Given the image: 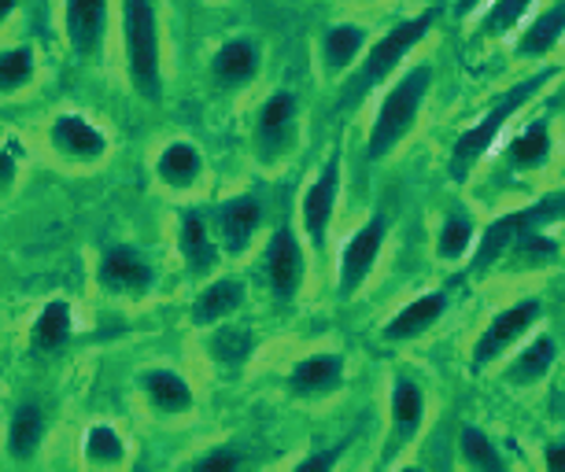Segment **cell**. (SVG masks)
<instances>
[{
    "label": "cell",
    "mask_w": 565,
    "mask_h": 472,
    "mask_svg": "<svg viewBox=\"0 0 565 472\" xmlns=\"http://www.w3.org/2000/svg\"><path fill=\"white\" fill-rule=\"evenodd\" d=\"M137 388H141L148 410L159 414V417H181L196 406V395H193V384L181 377L178 369L170 366H152L137 377Z\"/></svg>",
    "instance_id": "obj_21"
},
{
    "label": "cell",
    "mask_w": 565,
    "mask_h": 472,
    "mask_svg": "<svg viewBox=\"0 0 565 472\" xmlns=\"http://www.w3.org/2000/svg\"><path fill=\"white\" fill-rule=\"evenodd\" d=\"M97 285L108 296L145 299L156 288V270H152V262H148L137 248L115 244V248H108V251L100 255V262H97Z\"/></svg>",
    "instance_id": "obj_13"
},
{
    "label": "cell",
    "mask_w": 565,
    "mask_h": 472,
    "mask_svg": "<svg viewBox=\"0 0 565 472\" xmlns=\"http://www.w3.org/2000/svg\"><path fill=\"white\" fill-rule=\"evenodd\" d=\"M458 454H462L466 469H477V472H507L510 469V461L503 458V450L495 447V439L477 425H462Z\"/></svg>",
    "instance_id": "obj_31"
},
{
    "label": "cell",
    "mask_w": 565,
    "mask_h": 472,
    "mask_svg": "<svg viewBox=\"0 0 565 472\" xmlns=\"http://www.w3.org/2000/svg\"><path fill=\"white\" fill-rule=\"evenodd\" d=\"M565 37V0H554L529 19V26L518 34V56L521 60H547Z\"/></svg>",
    "instance_id": "obj_27"
},
{
    "label": "cell",
    "mask_w": 565,
    "mask_h": 472,
    "mask_svg": "<svg viewBox=\"0 0 565 472\" xmlns=\"http://www.w3.org/2000/svg\"><path fill=\"white\" fill-rule=\"evenodd\" d=\"M200 178H204V152H200V144L185 141V137L167 141L163 152L156 155V181L163 189L189 192L200 185Z\"/></svg>",
    "instance_id": "obj_24"
},
{
    "label": "cell",
    "mask_w": 565,
    "mask_h": 472,
    "mask_svg": "<svg viewBox=\"0 0 565 472\" xmlns=\"http://www.w3.org/2000/svg\"><path fill=\"white\" fill-rule=\"evenodd\" d=\"M543 299L540 296H525V299H514L510 307L495 310L488 318V325L477 332L473 347H469V362L473 369H484V366H495L499 358H507V351H514V343H521L529 336L532 329L543 321Z\"/></svg>",
    "instance_id": "obj_7"
},
{
    "label": "cell",
    "mask_w": 565,
    "mask_h": 472,
    "mask_svg": "<svg viewBox=\"0 0 565 472\" xmlns=\"http://www.w3.org/2000/svg\"><path fill=\"white\" fill-rule=\"evenodd\" d=\"M15 178H19V163H15V155L8 152L4 144H0V192H8L15 185Z\"/></svg>",
    "instance_id": "obj_37"
},
{
    "label": "cell",
    "mask_w": 565,
    "mask_h": 472,
    "mask_svg": "<svg viewBox=\"0 0 565 472\" xmlns=\"http://www.w3.org/2000/svg\"><path fill=\"white\" fill-rule=\"evenodd\" d=\"M540 0H488V12H481V30L488 37H507L536 12Z\"/></svg>",
    "instance_id": "obj_33"
},
{
    "label": "cell",
    "mask_w": 565,
    "mask_h": 472,
    "mask_svg": "<svg viewBox=\"0 0 565 472\" xmlns=\"http://www.w3.org/2000/svg\"><path fill=\"white\" fill-rule=\"evenodd\" d=\"M63 34L78 60L100 56L108 34V0H63Z\"/></svg>",
    "instance_id": "obj_18"
},
{
    "label": "cell",
    "mask_w": 565,
    "mask_h": 472,
    "mask_svg": "<svg viewBox=\"0 0 565 472\" xmlns=\"http://www.w3.org/2000/svg\"><path fill=\"white\" fill-rule=\"evenodd\" d=\"M554 159V130L547 118H536L525 130L514 133V141L507 144V167L514 174H536V170H547Z\"/></svg>",
    "instance_id": "obj_25"
},
{
    "label": "cell",
    "mask_w": 565,
    "mask_h": 472,
    "mask_svg": "<svg viewBox=\"0 0 565 472\" xmlns=\"http://www.w3.org/2000/svg\"><path fill=\"white\" fill-rule=\"evenodd\" d=\"M447 307H451V296H447L444 288H433V292L414 296L407 307H399L396 314L385 321V329H381V340H385V343H411V340H418L429 329H436V321L447 314Z\"/></svg>",
    "instance_id": "obj_20"
},
{
    "label": "cell",
    "mask_w": 565,
    "mask_h": 472,
    "mask_svg": "<svg viewBox=\"0 0 565 472\" xmlns=\"http://www.w3.org/2000/svg\"><path fill=\"white\" fill-rule=\"evenodd\" d=\"M19 12V0H0V26Z\"/></svg>",
    "instance_id": "obj_40"
},
{
    "label": "cell",
    "mask_w": 565,
    "mask_h": 472,
    "mask_svg": "<svg viewBox=\"0 0 565 472\" xmlns=\"http://www.w3.org/2000/svg\"><path fill=\"white\" fill-rule=\"evenodd\" d=\"M300 144V100L292 89H277L259 104L252 126V155L263 170H277Z\"/></svg>",
    "instance_id": "obj_6"
},
{
    "label": "cell",
    "mask_w": 565,
    "mask_h": 472,
    "mask_svg": "<svg viewBox=\"0 0 565 472\" xmlns=\"http://www.w3.org/2000/svg\"><path fill=\"white\" fill-rule=\"evenodd\" d=\"M49 148L71 167H93L108 155V133L93 118L78 111H63L49 126Z\"/></svg>",
    "instance_id": "obj_11"
},
{
    "label": "cell",
    "mask_w": 565,
    "mask_h": 472,
    "mask_svg": "<svg viewBox=\"0 0 565 472\" xmlns=\"http://www.w3.org/2000/svg\"><path fill=\"white\" fill-rule=\"evenodd\" d=\"M436 23H440V8H425L418 15L399 19V23L385 30L377 41L370 37V45L362 49L355 67H351L337 85V111H355V107L366 104V96L377 93L381 85L403 67V60L433 34Z\"/></svg>",
    "instance_id": "obj_1"
},
{
    "label": "cell",
    "mask_w": 565,
    "mask_h": 472,
    "mask_svg": "<svg viewBox=\"0 0 565 472\" xmlns=\"http://www.w3.org/2000/svg\"><path fill=\"white\" fill-rule=\"evenodd\" d=\"M562 144H565V130H562Z\"/></svg>",
    "instance_id": "obj_42"
},
{
    "label": "cell",
    "mask_w": 565,
    "mask_h": 472,
    "mask_svg": "<svg viewBox=\"0 0 565 472\" xmlns=\"http://www.w3.org/2000/svg\"><path fill=\"white\" fill-rule=\"evenodd\" d=\"M543 469L565 472V439H554V443L543 447Z\"/></svg>",
    "instance_id": "obj_38"
},
{
    "label": "cell",
    "mask_w": 565,
    "mask_h": 472,
    "mask_svg": "<svg viewBox=\"0 0 565 472\" xmlns=\"http://www.w3.org/2000/svg\"><path fill=\"white\" fill-rule=\"evenodd\" d=\"M562 74H565V67H554V63H547L543 71H532L529 78L510 85V89L499 96V100L488 107V111L477 118L469 130L458 133L455 144H451V155H447V174H451V181L466 185L469 174L484 163V155L492 152L499 137L507 133V126L514 122V118L525 111V107L536 100L540 93H547L551 85L562 78Z\"/></svg>",
    "instance_id": "obj_2"
},
{
    "label": "cell",
    "mask_w": 565,
    "mask_h": 472,
    "mask_svg": "<svg viewBox=\"0 0 565 472\" xmlns=\"http://www.w3.org/2000/svg\"><path fill=\"white\" fill-rule=\"evenodd\" d=\"M263 277H266V288H270L274 303L289 307L300 299L303 281H307V251H303V236L292 222L277 225L270 233V240H266Z\"/></svg>",
    "instance_id": "obj_8"
},
{
    "label": "cell",
    "mask_w": 565,
    "mask_h": 472,
    "mask_svg": "<svg viewBox=\"0 0 565 472\" xmlns=\"http://www.w3.org/2000/svg\"><path fill=\"white\" fill-rule=\"evenodd\" d=\"M178 255H181V266H185L189 277L204 281V277H215L218 266H222V248L211 233L207 218L200 211H181L178 218Z\"/></svg>",
    "instance_id": "obj_17"
},
{
    "label": "cell",
    "mask_w": 565,
    "mask_h": 472,
    "mask_svg": "<svg viewBox=\"0 0 565 472\" xmlns=\"http://www.w3.org/2000/svg\"><path fill=\"white\" fill-rule=\"evenodd\" d=\"M451 4H455V15L458 19H473V15L484 12L488 0H451Z\"/></svg>",
    "instance_id": "obj_39"
},
{
    "label": "cell",
    "mask_w": 565,
    "mask_h": 472,
    "mask_svg": "<svg viewBox=\"0 0 565 472\" xmlns=\"http://www.w3.org/2000/svg\"><path fill=\"white\" fill-rule=\"evenodd\" d=\"M122 19V56L126 78L141 100H163V45H159V12L156 0H119Z\"/></svg>",
    "instance_id": "obj_4"
},
{
    "label": "cell",
    "mask_w": 565,
    "mask_h": 472,
    "mask_svg": "<svg viewBox=\"0 0 565 472\" xmlns=\"http://www.w3.org/2000/svg\"><path fill=\"white\" fill-rule=\"evenodd\" d=\"M351 4H373V0H351Z\"/></svg>",
    "instance_id": "obj_41"
},
{
    "label": "cell",
    "mask_w": 565,
    "mask_h": 472,
    "mask_svg": "<svg viewBox=\"0 0 565 472\" xmlns=\"http://www.w3.org/2000/svg\"><path fill=\"white\" fill-rule=\"evenodd\" d=\"M74 336V310L67 299H49L38 310V318L30 321V351L34 354H56L71 343Z\"/></svg>",
    "instance_id": "obj_28"
},
{
    "label": "cell",
    "mask_w": 565,
    "mask_h": 472,
    "mask_svg": "<svg viewBox=\"0 0 565 472\" xmlns=\"http://www.w3.org/2000/svg\"><path fill=\"white\" fill-rule=\"evenodd\" d=\"M433 82H436L433 63H418V67L403 71L399 78L388 85L385 96H381V104H377V111H373V122H370V133H366V159L370 163L388 159L414 133L422 107L433 93Z\"/></svg>",
    "instance_id": "obj_3"
},
{
    "label": "cell",
    "mask_w": 565,
    "mask_h": 472,
    "mask_svg": "<svg viewBox=\"0 0 565 472\" xmlns=\"http://www.w3.org/2000/svg\"><path fill=\"white\" fill-rule=\"evenodd\" d=\"M49 436V417L38 403H19L12 417H8V436H4V450L12 461H30L41 450Z\"/></svg>",
    "instance_id": "obj_26"
},
{
    "label": "cell",
    "mask_w": 565,
    "mask_h": 472,
    "mask_svg": "<svg viewBox=\"0 0 565 472\" xmlns=\"http://www.w3.org/2000/svg\"><path fill=\"white\" fill-rule=\"evenodd\" d=\"M340 461V447H329V450H318V454H307L296 461V469L300 472H326V469H333Z\"/></svg>",
    "instance_id": "obj_36"
},
{
    "label": "cell",
    "mask_w": 565,
    "mask_h": 472,
    "mask_svg": "<svg viewBox=\"0 0 565 472\" xmlns=\"http://www.w3.org/2000/svg\"><path fill=\"white\" fill-rule=\"evenodd\" d=\"M207 225H211V233H215L222 255L241 259V255H248L255 236H259V229H263V207H259V200H255V196L241 192V196L222 200L218 207L211 211Z\"/></svg>",
    "instance_id": "obj_12"
},
{
    "label": "cell",
    "mask_w": 565,
    "mask_h": 472,
    "mask_svg": "<svg viewBox=\"0 0 565 472\" xmlns=\"http://www.w3.org/2000/svg\"><path fill=\"white\" fill-rule=\"evenodd\" d=\"M263 71V52L252 37H230L226 45L207 63V78L218 93H244L252 89Z\"/></svg>",
    "instance_id": "obj_16"
},
{
    "label": "cell",
    "mask_w": 565,
    "mask_h": 472,
    "mask_svg": "<svg viewBox=\"0 0 565 472\" xmlns=\"http://www.w3.org/2000/svg\"><path fill=\"white\" fill-rule=\"evenodd\" d=\"M189 469H196V472H237V469H244V458L233 447H211L207 454L189 461Z\"/></svg>",
    "instance_id": "obj_35"
},
{
    "label": "cell",
    "mask_w": 565,
    "mask_h": 472,
    "mask_svg": "<svg viewBox=\"0 0 565 472\" xmlns=\"http://www.w3.org/2000/svg\"><path fill=\"white\" fill-rule=\"evenodd\" d=\"M385 240H388L385 214H370V218L348 236L344 248H340V262H337V296L340 299H351L366 288V281L381 262V251H385Z\"/></svg>",
    "instance_id": "obj_10"
},
{
    "label": "cell",
    "mask_w": 565,
    "mask_h": 472,
    "mask_svg": "<svg viewBox=\"0 0 565 472\" xmlns=\"http://www.w3.org/2000/svg\"><path fill=\"white\" fill-rule=\"evenodd\" d=\"M34 74H38V52L30 45L0 49V96L26 89L34 82Z\"/></svg>",
    "instance_id": "obj_34"
},
{
    "label": "cell",
    "mask_w": 565,
    "mask_h": 472,
    "mask_svg": "<svg viewBox=\"0 0 565 472\" xmlns=\"http://www.w3.org/2000/svg\"><path fill=\"white\" fill-rule=\"evenodd\" d=\"M244 299H248V285H244L241 277H211L196 292L189 318H193V325L211 329V325H218V321H230L244 307Z\"/></svg>",
    "instance_id": "obj_23"
},
{
    "label": "cell",
    "mask_w": 565,
    "mask_h": 472,
    "mask_svg": "<svg viewBox=\"0 0 565 472\" xmlns=\"http://www.w3.org/2000/svg\"><path fill=\"white\" fill-rule=\"evenodd\" d=\"M252 332L248 329H237V325H226V321H218V325H211V336H207V354L215 358V366H230L237 369L244 362L252 358Z\"/></svg>",
    "instance_id": "obj_32"
},
{
    "label": "cell",
    "mask_w": 565,
    "mask_h": 472,
    "mask_svg": "<svg viewBox=\"0 0 565 472\" xmlns=\"http://www.w3.org/2000/svg\"><path fill=\"white\" fill-rule=\"evenodd\" d=\"M340 181H344V155L340 148L318 167V174L300 196V236L311 244L315 251H326L329 229L337 218V203H340Z\"/></svg>",
    "instance_id": "obj_9"
},
{
    "label": "cell",
    "mask_w": 565,
    "mask_h": 472,
    "mask_svg": "<svg viewBox=\"0 0 565 472\" xmlns=\"http://www.w3.org/2000/svg\"><path fill=\"white\" fill-rule=\"evenodd\" d=\"M82 454H85V465L89 469H119V465H126V439L119 428L108 421L89 425L85 428V439H82Z\"/></svg>",
    "instance_id": "obj_30"
},
{
    "label": "cell",
    "mask_w": 565,
    "mask_h": 472,
    "mask_svg": "<svg viewBox=\"0 0 565 472\" xmlns=\"http://www.w3.org/2000/svg\"><path fill=\"white\" fill-rule=\"evenodd\" d=\"M370 45V30L362 23H333L322 30L318 37V63H322V74L329 82L344 78V74L355 67V60L362 56V49Z\"/></svg>",
    "instance_id": "obj_22"
},
{
    "label": "cell",
    "mask_w": 565,
    "mask_h": 472,
    "mask_svg": "<svg viewBox=\"0 0 565 472\" xmlns=\"http://www.w3.org/2000/svg\"><path fill=\"white\" fill-rule=\"evenodd\" d=\"M477 218L469 207H451L444 214L440 229H436V259L444 266H455V262H466L469 251H473V240H477Z\"/></svg>",
    "instance_id": "obj_29"
},
{
    "label": "cell",
    "mask_w": 565,
    "mask_h": 472,
    "mask_svg": "<svg viewBox=\"0 0 565 472\" xmlns=\"http://www.w3.org/2000/svg\"><path fill=\"white\" fill-rule=\"evenodd\" d=\"M554 366H558V340L536 325L518 343V351H514V358L507 362L503 377H507V384H514V388L525 391V388H536V384L547 380Z\"/></svg>",
    "instance_id": "obj_19"
},
{
    "label": "cell",
    "mask_w": 565,
    "mask_h": 472,
    "mask_svg": "<svg viewBox=\"0 0 565 472\" xmlns=\"http://www.w3.org/2000/svg\"><path fill=\"white\" fill-rule=\"evenodd\" d=\"M562 218H565V189L551 192V196H543L536 203H529V207L499 214V218L488 222L484 229H477L473 251H469V259H466L469 277H484L488 270H495L521 236L532 233V229H551V225L562 222Z\"/></svg>",
    "instance_id": "obj_5"
},
{
    "label": "cell",
    "mask_w": 565,
    "mask_h": 472,
    "mask_svg": "<svg viewBox=\"0 0 565 472\" xmlns=\"http://www.w3.org/2000/svg\"><path fill=\"white\" fill-rule=\"evenodd\" d=\"M344 377H348V358L340 351H315L300 358L296 366L289 369V377H285V388H289L296 399H326V395H333L344 388Z\"/></svg>",
    "instance_id": "obj_15"
},
{
    "label": "cell",
    "mask_w": 565,
    "mask_h": 472,
    "mask_svg": "<svg viewBox=\"0 0 565 472\" xmlns=\"http://www.w3.org/2000/svg\"><path fill=\"white\" fill-rule=\"evenodd\" d=\"M425 410H429V399H425L422 384L411 377H396L388 388V458L407 450L414 439H418L422 425H425Z\"/></svg>",
    "instance_id": "obj_14"
}]
</instances>
